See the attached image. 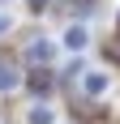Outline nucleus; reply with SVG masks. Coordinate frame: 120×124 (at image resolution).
<instances>
[{"instance_id": "6", "label": "nucleus", "mask_w": 120, "mask_h": 124, "mask_svg": "<svg viewBox=\"0 0 120 124\" xmlns=\"http://www.w3.org/2000/svg\"><path fill=\"white\" fill-rule=\"evenodd\" d=\"M9 26H13V22H9V17H4V13H0V34H4V30H9Z\"/></svg>"}, {"instance_id": "2", "label": "nucleus", "mask_w": 120, "mask_h": 124, "mask_svg": "<svg viewBox=\"0 0 120 124\" xmlns=\"http://www.w3.org/2000/svg\"><path fill=\"white\" fill-rule=\"evenodd\" d=\"M107 90V73H90L86 77V94H103Z\"/></svg>"}, {"instance_id": "7", "label": "nucleus", "mask_w": 120, "mask_h": 124, "mask_svg": "<svg viewBox=\"0 0 120 124\" xmlns=\"http://www.w3.org/2000/svg\"><path fill=\"white\" fill-rule=\"evenodd\" d=\"M30 4H34V9H43V0H30Z\"/></svg>"}, {"instance_id": "4", "label": "nucleus", "mask_w": 120, "mask_h": 124, "mask_svg": "<svg viewBox=\"0 0 120 124\" xmlns=\"http://www.w3.org/2000/svg\"><path fill=\"white\" fill-rule=\"evenodd\" d=\"M30 124H51V111L47 107H34V111H30Z\"/></svg>"}, {"instance_id": "3", "label": "nucleus", "mask_w": 120, "mask_h": 124, "mask_svg": "<svg viewBox=\"0 0 120 124\" xmlns=\"http://www.w3.org/2000/svg\"><path fill=\"white\" fill-rule=\"evenodd\" d=\"M17 86V73H13V64H0V90H13Z\"/></svg>"}, {"instance_id": "5", "label": "nucleus", "mask_w": 120, "mask_h": 124, "mask_svg": "<svg viewBox=\"0 0 120 124\" xmlns=\"http://www.w3.org/2000/svg\"><path fill=\"white\" fill-rule=\"evenodd\" d=\"M30 56H34V60H47V56H51V43H34Z\"/></svg>"}, {"instance_id": "1", "label": "nucleus", "mask_w": 120, "mask_h": 124, "mask_svg": "<svg viewBox=\"0 0 120 124\" xmlns=\"http://www.w3.org/2000/svg\"><path fill=\"white\" fill-rule=\"evenodd\" d=\"M64 43H69V47H73V51H82V47H86V43H90V34H86L82 26H73L69 34H64Z\"/></svg>"}]
</instances>
